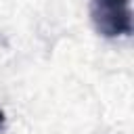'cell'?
Returning <instances> with one entry per match:
<instances>
[{
    "label": "cell",
    "instance_id": "obj_2",
    "mask_svg": "<svg viewBox=\"0 0 134 134\" xmlns=\"http://www.w3.org/2000/svg\"><path fill=\"white\" fill-rule=\"evenodd\" d=\"M2 124H4V111L0 109V128H2Z\"/></svg>",
    "mask_w": 134,
    "mask_h": 134
},
{
    "label": "cell",
    "instance_id": "obj_1",
    "mask_svg": "<svg viewBox=\"0 0 134 134\" xmlns=\"http://www.w3.org/2000/svg\"><path fill=\"white\" fill-rule=\"evenodd\" d=\"M90 21L103 38L130 36L134 29L130 0H90Z\"/></svg>",
    "mask_w": 134,
    "mask_h": 134
}]
</instances>
